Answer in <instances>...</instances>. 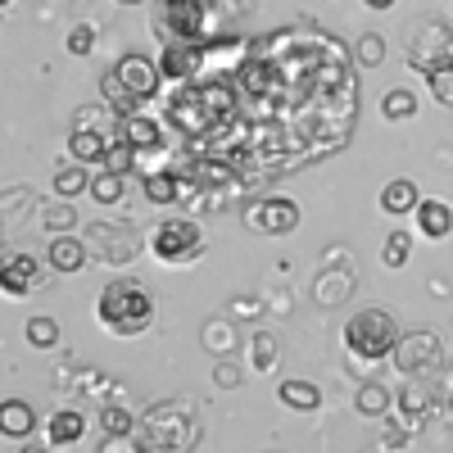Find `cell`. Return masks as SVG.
<instances>
[{"label": "cell", "instance_id": "7a4b0ae2", "mask_svg": "<svg viewBox=\"0 0 453 453\" xmlns=\"http://www.w3.org/2000/svg\"><path fill=\"white\" fill-rule=\"evenodd\" d=\"M159 82H164V68L155 59H145V55H123L119 64H113L104 73V104L109 109H119V113H136L145 109L150 96H159Z\"/></svg>", "mask_w": 453, "mask_h": 453}, {"label": "cell", "instance_id": "4316f807", "mask_svg": "<svg viewBox=\"0 0 453 453\" xmlns=\"http://www.w3.org/2000/svg\"><path fill=\"white\" fill-rule=\"evenodd\" d=\"M91 200H96V204H119V200H123V173L100 168V173L91 177Z\"/></svg>", "mask_w": 453, "mask_h": 453}, {"label": "cell", "instance_id": "30bf717a", "mask_svg": "<svg viewBox=\"0 0 453 453\" xmlns=\"http://www.w3.org/2000/svg\"><path fill=\"white\" fill-rule=\"evenodd\" d=\"M204 59H209V50L200 42H168L164 55H159V68H164L168 82H191Z\"/></svg>", "mask_w": 453, "mask_h": 453}, {"label": "cell", "instance_id": "7402d4cb", "mask_svg": "<svg viewBox=\"0 0 453 453\" xmlns=\"http://www.w3.org/2000/svg\"><path fill=\"white\" fill-rule=\"evenodd\" d=\"M277 399L286 408H295V412H318L322 408V390L313 381H281L277 386Z\"/></svg>", "mask_w": 453, "mask_h": 453}, {"label": "cell", "instance_id": "2e32d148", "mask_svg": "<svg viewBox=\"0 0 453 453\" xmlns=\"http://www.w3.org/2000/svg\"><path fill=\"white\" fill-rule=\"evenodd\" d=\"M104 150H109V136L100 127H73L68 132V155L78 164H104Z\"/></svg>", "mask_w": 453, "mask_h": 453}, {"label": "cell", "instance_id": "f546056e", "mask_svg": "<svg viewBox=\"0 0 453 453\" xmlns=\"http://www.w3.org/2000/svg\"><path fill=\"white\" fill-rule=\"evenodd\" d=\"M408 254H412V236L408 232H390L386 245H381V263H386V268H403Z\"/></svg>", "mask_w": 453, "mask_h": 453}, {"label": "cell", "instance_id": "4fadbf2b", "mask_svg": "<svg viewBox=\"0 0 453 453\" xmlns=\"http://www.w3.org/2000/svg\"><path fill=\"white\" fill-rule=\"evenodd\" d=\"M181 196H191V186L181 181L177 168H159V173H145V200L150 204H173Z\"/></svg>", "mask_w": 453, "mask_h": 453}, {"label": "cell", "instance_id": "ba28073f", "mask_svg": "<svg viewBox=\"0 0 453 453\" xmlns=\"http://www.w3.org/2000/svg\"><path fill=\"white\" fill-rule=\"evenodd\" d=\"M390 358H395V367L403 376H426V372L440 367L444 349H440V335L435 331H408V335H399V345H395Z\"/></svg>", "mask_w": 453, "mask_h": 453}, {"label": "cell", "instance_id": "83f0119b", "mask_svg": "<svg viewBox=\"0 0 453 453\" xmlns=\"http://www.w3.org/2000/svg\"><path fill=\"white\" fill-rule=\"evenodd\" d=\"M250 367H254V372H273V367H277V335L258 331V335L250 340Z\"/></svg>", "mask_w": 453, "mask_h": 453}, {"label": "cell", "instance_id": "d4e9b609", "mask_svg": "<svg viewBox=\"0 0 453 453\" xmlns=\"http://www.w3.org/2000/svg\"><path fill=\"white\" fill-rule=\"evenodd\" d=\"M381 113L390 123H408L412 113H418V96H412L408 87H390L386 96H381Z\"/></svg>", "mask_w": 453, "mask_h": 453}, {"label": "cell", "instance_id": "484cf974", "mask_svg": "<svg viewBox=\"0 0 453 453\" xmlns=\"http://www.w3.org/2000/svg\"><path fill=\"white\" fill-rule=\"evenodd\" d=\"M200 340H204V349H209V354L226 358V354L236 349V326H232V322H218V318H213V322H204Z\"/></svg>", "mask_w": 453, "mask_h": 453}, {"label": "cell", "instance_id": "ffe728a7", "mask_svg": "<svg viewBox=\"0 0 453 453\" xmlns=\"http://www.w3.org/2000/svg\"><path fill=\"white\" fill-rule=\"evenodd\" d=\"M422 196H418V186H412L408 177H395L386 181V191H381V209L386 213H418Z\"/></svg>", "mask_w": 453, "mask_h": 453}, {"label": "cell", "instance_id": "f35d334b", "mask_svg": "<svg viewBox=\"0 0 453 453\" xmlns=\"http://www.w3.org/2000/svg\"><path fill=\"white\" fill-rule=\"evenodd\" d=\"M363 5H367V10H390L395 0H363Z\"/></svg>", "mask_w": 453, "mask_h": 453}, {"label": "cell", "instance_id": "d6986e66", "mask_svg": "<svg viewBox=\"0 0 453 453\" xmlns=\"http://www.w3.org/2000/svg\"><path fill=\"white\" fill-rule=\"evenodd\" d=\"M91 177L96 173H87V164H78V159H73V164H64L59 173H55V196L59 200H78V196H91Z\"/></svg>", "mask_w": 453, "mask_h": 453}, {"label": "cell", "instance_id": "3957f363", "mask_svg": "<svg viewBox=\"0 0 453 453\" xmlns=\"http://www.w3.org/2000/svg\"><path fill=\"white\" fill-rule=\"evenodd\" d=\"M399 345V322L390 309H358L349 322H345V349L349 358H363V363H381L390 358Z\"/></svg>", "mask_w": 453, "mask_h": 453}, {"label": "cell", "instance_id": "277c9868", "mask_svg": "<svg viewBox=\"0 0 453 453\" xmlns=\"http://www.w3.org/2000/svg\"><path fill=\"white\" fill-rule=\"evenodd\" d=\"M196 440V418H191V403H155L145 412V426H141V449H186Z\"/></svg>", "mask_w": 453, "mask_h": 453}, {"label": "cell", "instance_id": "7c38bea8", "mask_svg": "<svg viewBox=\"0 0 453 453\" xmlns=\"http://www.w3.org/2000/svg\"><path fill=\"white\" fill-rule=\"evenodd\" d=\"M46 263H50L55 273H82L87 268V245L73 236V232H59V236H50Z\"/></svg>", "mask_w": 453, "mask_h": 453}, {"label": "cell", "instance_id": "9a60e30c", "mask_svg": "<svg viewBox=\"0 0 453 453\" xmlns=\"http://www.w3.org/2000/svg\"><path fill=\"white\" fill-rule=\"evenodd\" d=\"M418 232L431 236V241L453 236V204L449 200H422L418 204Z\"/></svg>", "mask_w": 453, "mask_h": 453}, {"label": "cell", "instance_id": "e575fe53", "mask_svg": "<svg viewBox=\"0 0 453 453\" xmlns=\"http://www.w3.org/2000/svg\"><path fill=\"white\" fill-rule=\"evenodd\" d=\"M91 50H96V27H91V23H78V27L68 32V55L82 59V55H91Z\"/></svg>", "mask_w": 453, "mask_h": 453}, {"label": "cell", "instance_id": "8fae6325", "mask_svg": "<svg viewBox=\"0 0 453 453\" xmlns=\"http://www.w3.org/2000/svg\"><path fill=\"white\" fill-rule=\"evenodd\" d=\"M0 286H5V295H32L42 290L46 277H42V263H36L32 254H10L5 263H0Z\"/></svg>", "mask_w": 453, "mask_h": 453}, {"label": "cell", "instance_id": "52a82bcc", "mask_svg": "<svg viewBox=\"0 0 453 453\" xmlns=\"http://www.w3.org/2000/svg\"><path fill=\"white\" fill-rule=\"evenodd\" d=\"M408 64L422 73V78H431V73H444L453 68V36L444 23H422L418 32H412V46H408Z\"/></svg>", "mask_w": 453, "mask_h": 453}, {"label": "cell", "instance_id": "44dd1931", "mask_svg": "<svg viewBox=\"0 0 453 453\" xmlns=\"http://www.w3.org/2000/svg\"><path fill=\"white\" fill-rule=\"evenodd\" d=\"M313 295H318V304H322V309L345 304V299L354 295V273H322L318 286H313Z\"/></svg>", "mask_w": 453, "mask_h": 453}, {"label": "cell", "instance_id": "ac0fdd59", "mask_svg": "<svg viewBox=\"0 0 453 453\" xmlns=\"http://www.w3.org/2000/svg\"><path fill=\"white\" fill-rule=\"evenodd\" d=\"M32 431H36V412H32V403H23V399H5V403H0V435L27 440Z\"/></svg>", "mask_w": 453, "mask_h": 453}, {"label": "cell", "instance_id": "5b68a950", "mask_svg": "<svg viewBox=\"0 0 453 453\" xmlns=\"http://www.w3.org/2000/svg\"><path fill=\"white\" fill-rule=\"evenodd\" d=\"M222 87H186L181 96H173L168 113H173V123H181L186 136H204L218 127V119L226 109H232V100L218 96Z\"/></svg>", "mask_w": 453, "mask_h": 453}, {"label": "cell", "instance_id": "836d02e7", "mask_svg": "<svg viewBox=\"0 0 453 453\" xmlns=\"http://www.w3.org/2000/svg\"><path fill=\"white\" fill-rule=\"evenodd\" d=\"M354 59H358L363 68H376V64L386 59V42H381L376 32H363V36H358V46H354Z\"/></svg>", "mask_w": 453, "mask_h": 453}, {"label": "cell", "instance_id": "f1b7e54d", "mask_svg": "<svg viewBox=\"0 0 453 453\" xmlns=\"http://www.w3.org/2000/svg\"><path fill=\"white\" fill-rule=\"evenodd\" d=\"M136 155H141V150H136L132 141H123V136H119V141H113V145L104 150V164H100V168H113V173H123V177H127V168L136 164Z\"/></svg>", "mask_w": 453, "mask_h": 453}, {"label": "cell", "instance_id": "8992f818", "mask_svg": "<svg viewBox=\"0 0 453 453\" xmlns=\"http://www.w3.org/2000/svg\"><path fill=\"white\" fill-rule=\"evenodd\" d=\"M150 250H155L159 263H186L204 250V232L196 218H168L150 232Z\"/></svg>", "mask_w": 453, "mask_h": 453}, {"label": "cell", "instance_id": "1f68e13d", "mask_svg": "<svg viewBox=\"0 0 453 453\" xmlns=\"http://www.w3.org/2000/svg\"><path fill=\"white\" fill-rule=\"evenodd\" d=\"M27 340L36 349H55L59 345V322L55 318H32L27 322Z\"/></svg>", "mask_w": 453, "mask_h": 453}, {"label": "cell", "instance_id": "8d00e7d4", "mask_svg": "<svg viewBox=\"0 0 453 453\" xmlns=\"http://www.w3.org/2000/svg\"><path fill=\"white\" fill-rule=\"evenodd\" d=\"M258 313H263L258 299H250V295H236V299H232V318H236V322H254Z\"/></svg>", "mask_w": 453, "mask_h": 453}, {"label": "cell", "instance_id": "6da1fadb", "mask_svg": "<svg viewBox=\"0 0 453 453\" xmlns=\"http://www.w3.org/2000/svg\"><path fill=\"white\" fill-rule=\"evenodd\" d=\"M96 318L100 326L119 331V335H141L155 322V290L136 277H113L96 299Z\"/></svg>", "mask_w": 453, "mask_h": 453}, {"label": "cell", "instance_id": "d6a6232c", "mask_svg": "<svg viewBox=\"0 0 453 453\" xmlns=\"http://www.w3.org/2000/svg\"><path fill=\"white\" fill-rule=\"evenodd\" d=\"M42 222H46V232H50V236H59V232H73V222H78V213H73V200H59V204H50V209L42 213Z\"/></svg>", "mask_w": 453, "mask_h": 453}, {"label": "cell", "instance_id": "cb8c5ba5", "mask_svg": "<svg viewBox=\"0 0 453 453\" xmlns=\"http://www.w3.org/2000/svg\"><path fill=\"white\" fill-rule=\"evenodd\" d=\"M100 431H104V444L109 440H123V435L136 431V418H132L127 408H119V403H104L100 408Z\"/></svg>", "mask_w": 453, "mask_h": 453}, {"label": "cell", "instance_id": "4dcf8cb0", "mask_svg": "<svg viewBox=\"0 0 453 453\" xmlns=\"http://www.w3.org/2000/svg\"><path fill=\"white\" fill-rule=\"evenodd\" d=\"M431 403H435V399H431L426 386H403V390H399V408L408 412V418H426Z\"/></svg>", "mask_w": 453, "mask_h": 453}, {"label": "cell", "instance_id": "603a6c76", "mask_svg": "<svg viewBox=\"0 0 453 453\" xmlns=\"http://www.w3.org/2000/svg\"><path fill=\"white\" fill-rule=\"evenodd\" d=\"M390 403H395V395H390L381 381H367V386L358 390V399H354V408L363 412V418H386Z\"/></svg>", "mask_w": 453, "mask_h": 453}, {"label": "cell", "instance_id": "ab89813d", "mask_svg": "<svg viewBox=\"0 0 453 453\" xmlns=\"http://www.w3.org/2000/svg\"><path fill=\"white\" fill-rule=\"evenodd\" d=\"M119 5H145V0H119Z\"/></svg>", "mask_w": 453, "mask_h": 453}, {"label": "cell", "instance_id": "5bb4252c", "mask_svg": "<svg viewBox=\"0 0 453 453\" xmlns=\"http://www.w3.org/2000/svg\"><path fill=\"white\" fill-rule=\"evenodd\" d=\"M87 431V418L82 412H73V408H59L50 412V422H46V444L50 449H68V444H78Z\"/></svg>", "mask_w": 453, "mask_h": 453}, {"label": "cell", "instance_id": "e0dca14e", "mask_svg": "<svg viewBox=\"0 0 453 453\" xmlns=\"http://www.w3.org/2000/svg\"><path fill=\"white\" fill-rule=\"evenodd\" d=\"M123 141H132L136 150H159V141H164V127L150 119V113H123V132H119Z\"/></svg>", "mask_w": 453, "mask_h": 453}, {"label": "cell", "instance_id": "d590c367", "mask_svg": "<svg viewBox=\"0 0 453 453\" xmlns=\"http://www.w3.org/2000/svg\"><path fill=\"white\" fill-rule=\"evenodd\" d=\"M431 91H435V100L440 104H453V68H444V73H431Z\"/></svg>", "mask_w": 453, "mask_h": 453}, {"label": "cell", "instance_id": "9c48e42d", "mask_svg": "<svg viewBox=\"0 0 453 453\" xmlns=\"http://www.w3.org/2000/svg\"><path fill=\"white\" fill-rule=\"evenodd\" d=\"M245 222L254 226V232L263 236H286L299 226V204L295 200H281V196H268V200H258L245 209Z\"/></svg>", "mask_w": 453, "mask_h": 453}, {"label": "cell", "instance_id": "74e56055", "mask_svg": "<svg viewBox=\"0 0 453 453\" xmlns=\"http://www.w3.org/2000/svg\"><path fill=\"white\" fill-rule=\"evenodd\" d=\"M213 381H218L222 390H236V386H241V367H232V363H218V367H213Z\"/></svg>", "mask_w": 453, "mask_h": 453}]
</instances>
